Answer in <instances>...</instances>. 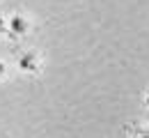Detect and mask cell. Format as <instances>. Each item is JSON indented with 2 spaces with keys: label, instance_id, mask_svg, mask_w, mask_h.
Wrapping results in <instances>:
<instances>
[{
  "label": "cell",
  "instance_id": "1",
  "mask_svg": "<svg viewBox=\"0 0 149 138\" xmlns=\"http://www.w3.org/2000/svg\"><path fill=\"white\" fill-rule=\"evenodd\" d=\"M7 25H9V30H12L14 35H25V32L30 30V23H28V19H25L23 14H14Z\"/></svg>",
  "mask_w": 149,
  "mask_h": 138
},
{
  "label": "cell",
  "instance_id": "2",
  "mask_svg": "<svg viewBox=\"0 0 149 138\" xmlns=\"http://www.w3.org/2000/svg\"><path fill=\"white\" fill-rule=\"evenodd\" d=\"M19 69L23 71H35L37 69V55L35 53H23L19 60Z\"/></svg>",
  "mask_w": 149,
  "mask_h": 138
},
{
  "label": "cell",
  "instance_id": "3",
  "mask_svg": "<svg viewBox=\"0 0 149 138\" xmlns=\"http://www.w3.org/2000/svg\"><path fill=\"white\" fill-rule=\"evenodd\" d=\"M5 71H7V67H5V62H2V60H0V78H2V76H5Z\"/></svg>",
  "mask_w": 149,
  "mask_h": 138
},
{
  "label": "cell",
  "instance_id": "4",
  "mask_svg": "<svg viewBox=\"0 0 149 138\" xmlns=\"http://www.w3.org/2000/svg\"><path fill=\"white\" fill-rule=\"evenodd\" d=\"M5 30H7V25H5V21H0V35H2Z\"/></svg>",
  "mask_w": 149,
  "mask_h": 138
},
{
  "label": "cell",
  "instance_id": "5",
  "mask_svg": "<svg viewBox=\"0 0 149 138\" xmlns=\"http://www.w3.org/2000/svg\"><path fill=\"white\" fill-rule=\"evenodd\" d=\"M145 104H147V108H149V92H147V99H145Z\"/></svg>",
  "mask_w": 149,
  "mask_h": 138
}]
</instances>
